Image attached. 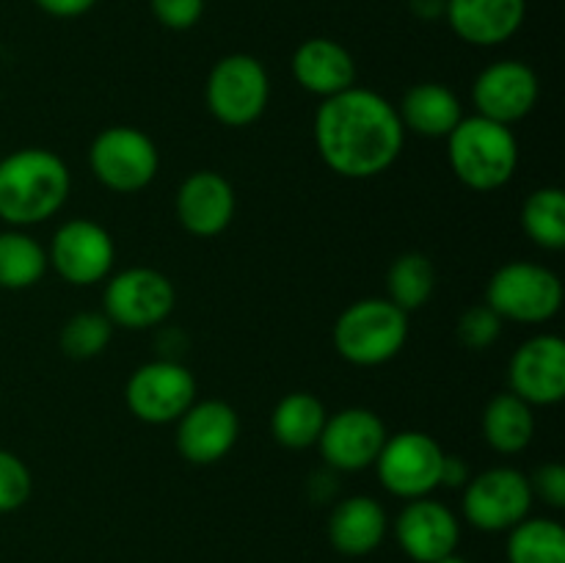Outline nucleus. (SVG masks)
I'll return each mask as SVG.
<instances>
[{
    "mask_svg": "<svg viewBox=\"0 0 565 563\" xmlns=\"http://www.w3.org/2000/svg\"><path fill=\"white\" fill-rule=\"evenodd\" d=\"M315 149L334 174L345 180H373L397 163L406 144L397 108L364 86L323 99L312 121Z\"/></svg>",
    "mask_w": 565,
    "mask_h": 563,
    "instance_id": "f257e3e1",
    "label": "nucleus"
},
{
    "mask_svg": "<svg viewBox=\"0 0 565 563\" xmlns=\"http://www.w3.org/2000/svg\"><path fill=\"white\" fill-rule=\"evenodd\" d=\"M70 191V166L53 149L25 147L0 158V221L14 230L58 215Z\"/></svg>",
    "mask_w": 565,
    "mask_h": 563,
    "instance_id": "f03ea898",
    "label": "nucleus"
},
{
    "mask_svg": "<svg viewBox=\"0 0 565 563\" xmlns=\"http://www.w3.org/2000/svg\"><path fill=\"white\" fill-rule=\"evenodd\" d=\"M447 160L469 191H500L519 169L516 132L486 116H463L447 136Z\"/></svg>",
    "mask_w": 565,
    "mask_h": 563,
    "instance_id": "7ed1b4c3",
    "label": "nucleus"
},
{
    "mask_svg": "<svg viewBox=\"0 0 565 563\" xmlns=\"http://www.w3.org/2000/svg\"><path fill=\"white\" fill-rule=\"evenodd\" d=\"M334 348L356 368H379L395 359L408 340V315L390 298H359L334 323Z\"/></svg>",
    "mask_w": 565,
    "mask_h": 563,
    "instance_id": "20e7f679",
    "label": "nucleus"
},
{
    "mask_svg": "<svg viewBox=\"0 0 565 563\" xmlns=\"http://www.w3.org/2000/svg\"><path fill=\"white\" fill-rule=\"evenodd\" d=\"M486 304L513 323H550L563 307V282L552 268L539 263L500 265L486 285Z\"/></svg>",
    "mask_w": 565,
    "mask_h": 563,
    "instance_id": "39448f33",
    "label": "nucleus"
},
{
    "mask_svg": "<svg viewBox=\"0 0 565 563\" xmlns=\"http://www.w3.org/2000/svg\"><path fill=\"white\" fill-rule=\"evenodd\" d=\"M270 103V77L263 61L248 53L218 59L204 83V105L224 127H248L263 119Z\"/></svg>",
    "mask_w": 565,
    "mask_h": 563,
    "instance_id": "423d86ee",
    "label": "nucleus"
},
{
    "mask_svg": "<svg viewBox=\"0 0 565 563\" xmlns=\"http://www.w3.org/2000/svg\"><path fill=\"white\" fill-rule=\"evenodd\" d=\"M94 180L114 193H138L154 182L160 152L152 138L130 125H114L97 132L88 147Z\"/></svg>",
    "mask_w": 565,
    "mask_h": 563,
    "instance_id": "0eeeda50",
    "label": "nucleus"
},
{
    "mask_svg": "<svg viewBox=\"0 0 565 563\" xmlns=\"http://www.w3.org/2000/svg\"><path fill=\"white\" fill-rule=\"evenodd\" d=\"M177 307V290L158 268L132 265L108 276L103 293V312L114 326L127 331L154 329L166 323Z\"/></svg>",
    "mask_w": 565,
    "mask_h": 563,
    "instance_id": "6e6552de",
    "label": "nucleus"
},
{
    "mask_svg": "<svg viewBox=\"0 0 565 563\" xmlns=\"http://www.w3.org/2000/svg\"><path fill=\"white\" fill-rule=\"evenodd\" d=\"M441 461H445V450L434 436L425 431H401V434L386 436L373 467L381 486L408 502L430 497L436 489H441Z\"/></svg>",
    "mask_w": 565,
    "mask_h": 563,
    "instance_id": "1a4fd4ad",
    "label": "nucleus"
},
{
    "mask_svg": "<svg viewBox=\"0 0 565 563\" xmlns=\"http://www.w3.org/2000/svg\"><path fill=\"white\" fill-rule=\"evenodd\" d=\"M530 478L516 467H491L469 478L463 486L461 511L472 528L483 533H502L516 528L533 511Z\"/></svg>",
    "mask_w": 565,
    "mask_h": 563,
    "instance_id": "9d476101",
    "label": "nucleus"
},
{
    "mask_svg": "<svg viewBox=\"0 0 565 563\" xmlns=\"http://www.w3.org/2000/svg\"><path fill=\"white\" fill-rule=\"evenodd\" d=\"M196 401V379L177 359H154L132 370L125 386V403L147 425L177 423Z\"/></svg>",
    "mask_w": 565,
    "mask_h": 563,
    "instance_id": "9b49d317",
    "label": "nucleus"
},
{
    "mask_svg": "<svg viewBox=\"0 0 565 563\" xmlns=\"http://www.w3.org/2000/svg\"><path fill=\"white\" fill-rule=\"evenodd\" d=\"M47 263L66 285L92 287L110 276L116 263V243L103 224L92 219H72L55 230L47 248Z\"/></svg>",
    "mask_w": 565,
    "mask_h": 563,
    "instance_id": "f8f14e48",
    "label": "nucleus"
},
{
    "mask_svg": "<svg viewBox=\"0 0 565 563\" xmlns=\"http://www.w3.org/2000/svg\"><path fill=\"white\" fill-rule=\"evenodd\" d=\"M386 425L373 408L351 406L326 417L318 450L334 472H362L373 467L386 442Z\"/></svg>",
    "mask_w": 565,
    "mask_h": 563,
    "instance_id": "ddd939ff",
    "label": "nucleus"
},
{
    "mask_svg": "<svg viewBox=\"0 0 565 563\" xmlns=\"http://www.w3.org/2000/svg\"><path fill=\"white\" fill-rule=\"evenodd\" d=\"M541 97V83L533 66L516 59H502L486 66L472 83V103L478 116L513 127L527 119Z\"/></svg>",
    "mask_w": 565,
    "mask_h": 563,
    "instance_id": "4468645a",
    "label": "nucleus"
},
{
    "mask_svg": "<svg viewBox=\"0 0 565 563\" xmlns=\"http://www.w3.org/2000/svg\"><path fill=\"white\" fill-rule=\"evenodd\" d=\"M508 386L530 406H555L565 397V342L557 334H535L513 351Z\"/></svg>",
    "mask_w": 565,
    "mask_h": 563,
    "instance_id": "2eb2a0df",
    "label": "nucleus"
},
{
    "mask_svg": "<svg viewBox=\"0 0 565 563\" xmlns=\"http://www.w3.org/2000/svg\"><path fill=\"white\" fill-rule=\"evenodd\" d=\"M241 436V417L235 406L218 397L210 401H193L191 408L177 419V453L188 464L210 467L230 456Z\"/></svg>",
    "mask_w": 565,
    "mask_h": 563,
    "instance_id": "dca6fc26",
    "label": "nucleus"
},
{
    "mask_svg": "<svg viewBox=\"0 0 565 563\" xmlns=\"http://www.w3.org/2000/svg\"><path fill=\"white\" fill-rule=\"evenodd\" d=\"M397 546L417 563H436L458 550L461 522L456 511L434 497L408 500L395 519Z\"/></svg>",
    "mask_w": 565,
    "mask_h": 563,
    "instance_id": "f3484780",
    "label": "nucleus"
},
{
    "mask_svg": "<svg viewBox=\"0 0 565 563\" xmlns=\"http://www.w3.org/2000/svg\"><path fill=\"white\" fill-rule=\"evenodd\" d=\"M177 219L193 237H218L235 221V188L218 171H193L177 188Z\"/></svg>",
    "mask_w": 565,
    "mask_h": 563,
    "instance_id": "a211bd4d",
    "label": "nucleus"
},
{
    "mask_svg": "<svg viewBox=\"0 0 565 563\" xmlns=\"http://www.w3.org/2000/svg\"><path fill=\"white\" fill-rule=\"evenodd\" d=\"M527 17V0H447L445 20L461 42L497 47L519 33Z\"/></svg>",
    "mask_w": 565,
    "mask_h": 563,
    "instance_id": "6ab92c4d",
    "label": "nucleus"
},
{
    "mask_svg": "<svg viewBox=\"0 0 565 563\" xmlns=\"http://www.w3.org/2000/svg\"><path fill=\"white\" fill-rule=\"evenodd\" d=\"M292 77L315 97H334L356 86V61L351 50L329 36H312L296 47L290 59Z\"/></svg>",
    "mask_w": 565,
    "mask_h": 563,
    "instance_id": "aec40b11",
    "label": "nucleus"
},
{
    "mask_svg": "<svg viewBox=\"0 0 565 563\" xmlns=\"http://www.w3.org/2000/svg\"><path fill=\"white\" fill-rule=\"evenodd\" d=\"M390 530V517L375 497L351 495L329 517V541L340 555L362 557L379 550Z\"/></svg>",
    "mask_w": 565,
    "mask_h": 563,
    "instance_id": "412c9836",
    "label": "nucleus"
},
{
    "mask_svg": "<svg viewBox=\"0 0 565 563\" xmlns=\"http://www.w3.org/2000/svg\"><path fill=\"white\" fill-rule=\"evenodd\" d=\"M397 116L406 132L412 130L423 138H447L463 119V105L445 83L425 81L403 94Z\"/></svg>",
    "mask_w": 565,
    "mask_h": 563,
    "instance_id": "4be33fe9",
    "label": "nucleus"
},
{
    "mask_svg": "<svg viewBox=\"0 0 565 563\" xmlns=\"http://www.w3.org/2000/svg\"><path fill=\"white\" fill-rule=\"evenodd\" d=\"M483 436L491 450L502 456L527 450L535 436L533 406L513 392H500L491 397L483 412Z\"/></svg>",
    "mask_w": 565,
    "mask_h": 563,
    "instance_id": "5701e85b",
    "label": "nucleus"
},
{
    "mask_svg": "<svg viewBox=\"0 0 565 563\" xmlns=\"http://www.w3.org/2000/svg\"><path fill=\"white\" fill-rule=\"evenodd\" d=\"M326 403L312 392H290L270 412V434L287 450H307L318 445L323 431Z\"/></svg>",
    "mask_w": 565,
    "mask_h": 563,
    "instance_id": "b1692460",
    "label": "nucleus"
},
{
    "mask_svg": "<svg viewBox=\"0 0 565 563\" xmlns=\"http://www.w3.org/2000/svg\"><path fill=\"white\" fill-rule=\"evenodd\" d=\"M47 248L28 235L25 230L0 232V287L3 290H28L47 274Z\"/></svg>",
    "mask_w": 565,
    "mask_h": 563,
    "instance_id": "393cba45",
    "label": "nucleus"
},
{
    "mask_svg": "<svg viewBox=\"0 0 565 563\" xmlns=\"http://www.w3.org/2000/svg\"><path fill=\"white\" fill-rule=\"evenodd\" d=\"M508 563H565V530L557 519L527 517L508 530Z\"/></svg>",
    "mask_w": 565,
    "mask_h": 563,
    "instance_id": "a878e982",
    "label": "nucleus"
},
{
    "mask_svg": "<svg viewBox=\"0 0 565 563\" xmlns=\"http://www.w3.org/2000/svg\"><path fill=\"white\" fill-rule=\"evenodd\" d=\"M436 290V268L428 254L403 252L386 270V298L412 315L430 301Z\"/></svg>",
    "mask_w": 565,
    "mask_h": 563,
    "instance_id": "bb28decb",
    "label": "nucleus"
},
{
    "mask_svg": "<svg viewBox=\"0 0 565 563\" xmlns=\"http://www.w3.org/2000/svg\"><path fill=\"white\" fill-rule=\"evenodd\" d=\"M522 226L530 241L546 252L565 246V193L563 188L546 185L530 193L522 208Z\"/></svg>",
    "mask_w": 565,
    "mask_h": 563,
    "instance_id": "cd10ccee",
    "label": "nucleus"
},
{
    "mask_svg": "<svg viewBox=\"0 0 565 563\" xmlns=\"http://www.w3.org/2000/svg\"><path fill=\"white\" fill-rule=\"evenodd\" d=\"M110 337H114V323L105 318V312H77L61 326L58 346L75 362H86L110 346Z\"/></svg>",
    "mask_w": 565,
    "mask_h": 563,
    "instance_id": "c85d7f7f",
    "label": "nucleus"
},
{
    "mask_svg": "<svg viewBox=\"0 0 565 563\" xmlns=\"http://www.w3.org/2000/svg\"><path fill=\"white\" fill-rule=\"evenodd\" d=\"M502 323H505V320H502L489 304H472V307L458 318V340H461L469 351H486V348H491L500 340Z\"/></svg>",
    "mask_w": 565,
    "mask_h": 563,
    "instance_id": "c756f323",
    "label": "nucleus"
},
{
    "mask_svg": "<svg viewBox=\"0 0 565 563\" xmlns=\"http://www.w3.org/2000/svg\"><path fill=\"white\" fill-rule=\"evenodd\" d=\"M33 478L28 464L17 453L0 447V513H11L28 502Z\"/></svg>",
    "mask_w": 565,
    "mask_h": 563,
    "instance_id": "7c9ffc66",
    "label": "nucleus"
},
{
    "mask_svg": "<svg viewBox=\"0 0 565 563\" xmlns=\"http://www.w3.org/2000/svg\"><path fill=\"white\" fill-rule=\"evenodd\" d=\"M154 20L169 31H191L204 14V0H149Z\"/></svg>",
    "mask_w": 565,
    "mask_h": 563,
    "instance_id": "2f4dec72",
    "label": "nucleus"
},
{
    "mask_svg": "<svg viewBox=\"0 0 565 563\" xmlns=\"http://www.w3.org/2000/svg\"><path fill=\"white\" fill-rule=\"evenodd\" d=\"M530 489H533L535 500L546 502L550 508H565V467L557 461L544 464L530 478Z\"/></svg>",
    "mask_w": 565,
    "mask_h": 563,
    "instance_id": "473e14b6",
    "label": "nucleus"
},
{
    "mask_svg": "<svg viewBox=\"0 0 565 563\" xmlns=\"http://www.w3.org/2000/svg\"><path fill=\"white\" fill-rule=\"evenodd\" d=\"M472 478V469H469L467 458L461 456H450L445 453V461H441V475H439V486L445 489H463Z\"/></svg>",
    "mask_w": 565,
    "mask_h": 563,
    "instance_id": "72a5a7b5",
    "label": "nucleus"
},
{
    "mask_svg": "<svg viewBox=\"0 0 565 563\" xmlns=\"http://www.w3.org/2000/svg\"><path fill=\"white\" fill-rule=\"evenodd\" d=\"M33 3L50 17H58V20H75V17H83L86 11H92L97 0H33Z\"/></svg>",
    "mask_w": 565,
    "mask_h": 563,
    "instance_id": "f704fd0d",
    "label": "nucleus"
},
{
    "mask_svg": "<svg viewBox=\"0 0 565 563\" xmlns=\"http://www.w3.org/2000/svg\"><path fill=\"white\" fill-rule=\"evenodd\" d=\"M408 9L419 17V20H441L447 11V0H408Z\"/></svg>",
    "mask_w": 565,
    "mask_h": 563,
    "instance_id": "c9c22d12",
    "label": "nucleus"
},
{
    "mask_svg": "<svg viewBox=\"0 0 565 563\" xmlns=\"http://www.w3.org/2000/svg\"><path fill=\"white\" fill-rule=\"evenodd\" d=\"M436 563H469V561H467V557L458 555V552H450V555L439 557V561H436Z\"/></svg>",
    "mask_w": 565,
    "mask_h": 563,
    "instance_id": "e433bc0d",
    "label": "nucleus"
},
{
    "mask_svg": "<svg viewBox=\"0 0 565 563\" xmlns=\"http://www.w3.org/2000/svg\"><path fill=\"white\" fill-rule=\"evenodd\" d=\"M0 158H3V155H0Z\"/></svg>",
    "mask_w": 565,
    "mask_h": 563,
    "instance_id": "4c0bfd02",
    "label": "nucleus"
}]
</instances>
